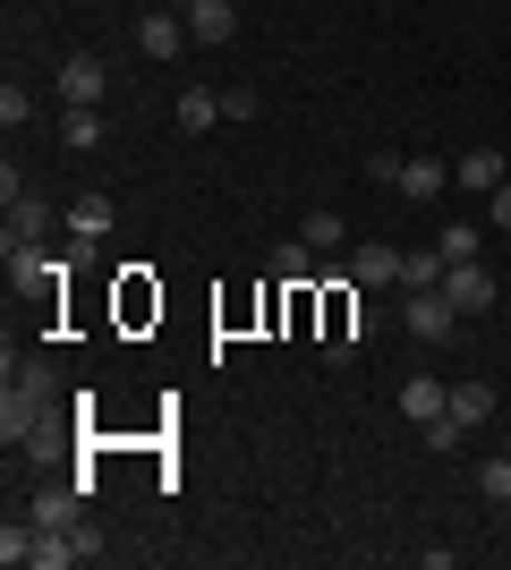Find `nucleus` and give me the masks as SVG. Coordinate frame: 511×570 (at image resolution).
<instances>
[{
  "mask_svg": "<svg viewBox=\"0 0 511 570\" xmlns=\"http://www.w3.org/2000/svg\"><path fill=\"white\" fill-rule=\"evenodd\" d=\"M102 137H111L102 111H69V119H60V145H69V154H102Z\"/></svg>",
  "mask_w": 511,
  "mask_h": 570,
  "instance_id": "obj_13",
  "label": "nucleus"
},
{
  "mask_svg": "<svg viewBox=\"0 0 511 570\" xmlns=\"http://www.w3.org/2000/svg\"><path fill=\"white\" fill-rule=\"evenodd\" d=\"M43 401H51V366L9 350V401H0V443H9V452L51 434V409H43Z\"/></svg>",
  "mask_w": 511,
  "mask_h": 570,
  "instance_id": "obj_1",
  "label": "nucleus"
},
{
  "mask_svg": "<svg viewBox=\"0 0 511 570\" xmlns=\"http://www.w3.org/2000/svg\"><path fill=\"white\" fill-rule=\"evenodd\" d=\"M443 188H452V163H435V154H410V163H401V196H410V205H435Z\"/></svg>",
  "mask_w": 511,
  "mask_h": 570,
  "instance_id": "obj_7",
  "label": "nucleus"
},
{
  "mask_svg": "<svg viewBox=\"0 0 511 570\" xmlns=\"http://www.w3.org/2000/svg\"><path fill=\"white\" fill-rule=\"evenodd\" d=\"M298 238H307V247H316V256H333L341 238H350V222H341V214H333V205H316V214L298 222Z\"/></svg>",
  "mask_w": 511,
  "mask_h": 570,
  "instance_id": "obj_14",
  "label": "nucleus"
},
{
  "mask_svg": "<svg viewBox=\"0 0 511 570\" xmlns=\"http://www.w3.org/2000/svg\"><path fill=\"white\" fill-rule=\"evenodd\" d=\"M77 502H86L77 476H69V485H43V494H35V528H86V520H77Z\"/></svg>",
  "mask_w": 511,
  "mask_h": 570,
  "instance_id": "obj_8",
  "label": "nucleus"
},
{
  "mask_svg": "<svg viewBox=\"0 0 511 570\" xmlns=\"http://www.w3.org/2000/svg\"><path fill=\"white\" fill-rule=\"evenodd\" d=\"M478 485H487V502H511V452L487 460V469H478Z\"/></svg>",
  "mask_w": 511,
  "mask_h": 570,
  "instance_id": "obj_19",
  "label": "nucleus"
},
{
  "mask_svg": "<svg viewBox=\"0 0 511 570\" xmlns=\"http://www.w3.org/2000/svg\"><path fill=\"white\" fill-rule=\"evenodd\" d=\"M137 43H146V60H179L196 35H188V18H179V9H154V18L137 26Z\"/></svg>",
  "mask_w": 511,
  "mask_h": 570,
  "instance_id": "obj_5",
  "label": "nucleus"
},
{
  "mask_svg": "<svg viewBox=\"0 0 511 570\" xmlns=\"http://www.w3.org/2000/svg\"><path fill=\"white\" fill-rule=\"evenodd\" d=\"M503 452H511V443H503Z\"/></svg>",
  "mask_w": 511,
  "mask_h": 570,
  "instance_id": "obj_23",
  "label": "nucleus"
},
{
  "mask_svg": "<svg viewBox=\"0 0 511 570\" xmlns=\"http://www.w3.org/2000/svg\"><path fill=\"white\" fill-rule=\"evenodd\" d=\"M443 417H461V426H487L494 417V383H452V409Z\"/></svg>",
  "mask_w": 511,
  "mask_h": 570,
  "instance_id": "obj_11",
  "label": "nucleus"
},
{
  "mask_svg": "<svg viewBox=\"0 0 511 570\" xmlns=\"http://www.w3.org/2000/svg\"><path fill=\"white\" fill-rule=\"evenodd\" d=\"M435 247H443V264H478V222H443Z\"/></svg>",
  "mask_w": 511,
  "mask_h": 570,
  "instance_id": "obj_18",
  "label": "nucleus"
},
{
  "mask_svg": "<svg viewBox=\"0 0 511 570\" xmlns=\"http://www.w3.org/2000/svg\"><path fill=\"white\" fill-rule=\"evenodd\" d=\"M401 324H410V341H452L469 324L461 307H452V298H443V282L435 289H410V307H401Z\"/></svg>",
  "mask_w": 511,
  "mask_h": 570,
  "instance_id": "obj_2",
  "label": "nucleus"
},
{
  "mask_svg": "<svg viewBox=\"0 0 511 570\" xmlns=\"http://www.w3.org/2000/svg\"><path fill=\"white\" fill-rule=\"evenodd\" d=\"M452 179H461L469 196H494V188L511 179V170H503V154H494V145H469L461 163H452Z\"/></svg>",
  "mask_w": 511,
  "mask_h": 570,
  "instance_id": "obj_6",
  "label": "nucleus"
},
{
  "mask_svg": "<svg viewBox=\"0 0 511 570\" xmlns=\"http://www.w3.org/2000/svg\"><path fill=\"white\" fill-rule=\"evenodd\" d=\"M443 282V247H401V289H435Z\"/></svg>",
  "mask_w": 511,
  "mask_h": 570,
  "instance_id": "obj_12",
  "label": "nucleus"
},
{
  "mask_svg": "<svg viewBox=\"0 0 511 570\" xmlns=\"http://www.w3.org/2000/svg\"><path fill=\"white\" fill-rule=\"evenodd\" d=\"M69 230L77 238H102V230H111V196H77V205H69Z\"/></svg>",
  "mask_w": 511,
  "mask_h": 570,
  "instance_id": "obj_17",
  "label": "nucleus"
},
{
  "mask_svg": "<svg viewBox=\"0 0 511 570\" xmlns=\"http://www.w3.org/2000/svg\"><path fill=\"white\" fill-rule=\"evenodd\" d=\"M214 119H222V95H205V86H188V95H179V128H188V137H205Z\"/></svg>",
  "mask_w": 511,
  "mask_h": 570,
  "instance_id": "obj_16",
  "label": "nucleus"
},
{
  "mask_svg": "<svg viewBox=\"0 0 511 570\" xmlns=\"http://www.w3.org/2000/svg\"><path fill=\"white\" fill-rule=\"evenodd\" d=\"M222 119H256V86H222Z\"/></svg>",
  "mask_w": 511,
  "mask_h": 570,
  "instance_id": "obj_21",
  "label": "nucleus"
},
{
  "mask_svg": "<svg viewBox=\"0 0 511 570\" xmlns=\"http://www.w3.org/2000/svg\"><path fill=\"white\" fill-rule=\"evenodd\" d=\"M443 409H452V383H435V375H410V383H401V417L426 426V417H443Z\"/></svg>",
  "mask_w": 511,
  "mask_h": 570,
  "instance_id": "obj_9",
  "label": "nucleus"
},
{
  "mask_svg": "<svg viewBox=\"0 0 511 570\" xmlns=\"http://www.w3.org/2000/svg\"><path fill=\"white\" fill-rule=\"evenodd\" d=\"M487 205H494V230H511V179H503V188L487 196Z\"/></svg>",
  "mask_w": 511,
  "mask_h": 570,
  "instance_id": "obj_22",
  "label": "nucleus"
},
{
  "mask_svg": "<svg viewBox=\"0 0 511 570\" xmlns=\"http://www.w3.org/2000/svg\"><path fill=\"white\" fill-rule=\"evenodd\" d=\"M26 111H35V102H26V86H0V128H26Z\"/></svg>",
  "mask_w": 511,
  "mask_h": 570,
  "instance_id": "obj_20",
  "label": "nucleus"
},
{
  "mask_svg": "<svg viewBox=\"0 0 511 570\" xmlns=\"http://www.w3.org/2000/svg\"><path fill=\"white\" fill-rule=\"evenodd\" d=\"M350 273H358V289H384V282H401V247H384V238H366Z\"/></svg>",
  "mask_w": 511,
  "mask_h": 570,
  "instance_id": "obj_10",
  "label": "nucleus"
},
{
  "mask_svg": "<svg viewBox=\"0 0 511 570\" xmlns=\"http://www.w3.org/2000/svg\"><path fill=\"white\" fill-rule=\"evenodd\" d=\"M273 273H282L291 289H307V282H316V247H307V238H282V256H273Z\"/></svg>",
  "mask_w": 511,
  "mask_h": 570,
  "instance_id": "obj_15",
  "label": "nucleus"
},
{
  "mask_svg": "<svg viewBox=\"0 0 511 570\" xmlns=\"http://www.w3.org/2000/svg\"><path fill=\"white\" fill-rule=\"evenodd\" d=\"M102 86H111V69H102L95 51H77L69 69H60V102H69V111H95V102H102Z\"/></svg>",
  "mask_w": 511,
  "mask_h": 570,
  "instance_id": "obj_4",
  "label": "nucleus"
},
{
  "mask_svg": "<svg viewBox=\"0 0 511 570\" xmlns=\"http://www.w3.org/2000/svg\"><path fill=\"white\" fill-rule=\"evenodd\" d=\"M443 298H452L461 315H487L494 307V273L487 264H443Z\"/></svg>",
  "mask_w": 511,
  "mask_h": 570,
  "instance_id": "obj_3",
  "label": "nucleus"
}]
</instances>
